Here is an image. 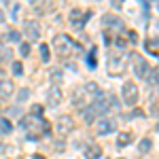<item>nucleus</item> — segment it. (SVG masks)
<instances>
[{
  "label": "nucleus",
  "mask_w": 159,
  "mask_h": 159,
  "mask_svg": "<svg viewBox=\"0 0 159 159\" xmlns=\"http://www.w3.org/2000/svg\"><path fill=\"white\" fill-rule=\"evenodd\" d=\"M121 96H123V102H125V104L134 106L136 102H138V96H140V91H138V87H136V83H132V81H127V83H123Z\"/></svg>",
  "instance_id": "2"
},
{
  "label": "nucleus",
  "mask_w": 159,
  "mask_h": 159,
  "mask_svg": "<svg viewBox=\"0 0 159 159\" xmlns=\"http://www.w3.org/2000/svg\"><path fill=\"white\" fill-rule=\"evenodd\" d=\"M151 147H153V140H151V138H142L140 144H138V151H140V153H148Z\"/></svg>",
  "instance_id": "19"
},
{
  "label": "nucleus",
  "mask_w": 159,
  "mask_h": 159,
  "mask_svg": "<svg viewBox=\"0 0 159 159\" xmlns=\"http://www.w3.org/2000/svg\"><path fill=\"white\" fill-rule=\"evenodd\" d=\"M98 115H100V112L93 108V104H87V106L81 108V117H83V121H85V123H93Z\"/></svg>",
  "instance_id": "10"
},
{
  "label": "nucleus",
  "mask_w": 159,
  "mask_h": 159,
  "mask_svg": "<svg viewBox=\"0 0 159 159\" xmlns=\"http://www.w3.org/2000/svg\"><path fill=\"white\" fill-rule=\"evenodd\" d=\"M7 115H9V117H21V110L11 106V108H7Z\"/></svg>",
  "instance_id": "25"
},
{
  "label": "nucleus",
  "mask_w": 159,
  "mask_h": 159,
  "mask_svg": "<svg viewBox=\"0 0 159 159\" xmlns=\"http://www.w3.org/2000/svg\"><path fill=\"white\" fill-rule=\"evenodd\" d=\"M132 61H134V72L138 79H148V74H151V66H148V61L142 57V55H132Z\"/></svg>",
  "instance_id": "3"
},
{
  "label": "nucleus",
  "mask_w": 159,
  "mask_h": 159,
  "mask_svg": "<svg viewBox=\"0 0 159 159\" xmlns=\"http://www.w3.org/2000/svg\"><path fill=\"white\" fill-rule=\"evenodd\" d=\"M24 28H25V34H28V36L32 38V40H38V38H40V25H38L36 21L28 19Z\"/></svg>",
  "instance_id": "9"
},
{
  "label": "nucleus",
  "mask_w": 159,
  "mask_h": 159,
  "mask_svg": "<svg viewBox=\"0 0 159 159\" xmlns=\"http://www.w3.org/2000/svg\"><path fill=\"white\" fill-rule=\"evenodd\" d=\"M55 129H57L60 134H68V132H72V129H74V119L70 117V115H61L60 119H57Z\"/></svg>",
  "instance_id": "7"
},
{
  "label": "nucleus",
  "mask_w": 159,
  "mask_h": 159,
  "mask_svg": "<svg viewBox=\"0 0 159 159\" xmlns=\"http://www.w3.org/2000/svg\"><path fill=\"white\" fill-rule=\"evenodd\" d=\"M13 93H15V83L11 79L0 81V98H11Z\"/></svg>",
  "instance_id": "11"
},
{
  "label": "nucleus",
  "mask_w": 159,
  "mask_h": 159,
  "mask_svg": "<svg viewBox=\"0 0 159 159\" xmlns=\"http://www.w3.org/2000/svg\"><path fill=\"white\" fill-rule=\"evenodd\" d=\"M102 25H106V28H123V21L117 15L106 13V15H102Z\"/></svg>",
  "instance_id": "12"
},
{
  "label": "nucleus",
  "mask_w": 159,
  "mask_h": 159,
  "mask_svg": "<svg viewBox=\"0 0 159 159\" xmlns=\"http://www.w3.org/2000/svg\"><path fill=\"white\" fill-rule=\"evenodd\" d=\"M106 70H108L110 76H119V74H123V72H125V61H123V57L115 55V53H110V55H108V66H106Z\"/></svg>",
  "instance_id": "4"
},
{
  "label": "nucleus",
  "mask_w": 159,
  "mask_h": 159,
  "mask_svg": "<svg viewBox=\"0 0 159 159\" xmlns=\"http://www.w3.org/2000/svg\"><path fill=\"white\" fill-rule=\"evenodd\" d=\"M9 38H11V40H15V43H19V40H21V34H19V32H11V34H9Z\"/></svg>",
  "instance_id": "29"
},
{
  "label": "nucleus",
  "mask_w": 159,
  "mask_h": 159,
  "mask_svg": "<svg viewBox=\"0 0 159 159\" xmlns=\"http://www.w3.org/2000/svg\"><path fill=\"white\" fill-rule=\"evenodd\" d=\"M32 159H47V157H43V155H34Z\"/></svg>",
  "instance_id": "32"
},
{
  "label": "nucleus",
  "mask_w": 159,
  "mask_h": 159,
  "mask_svg": "<svg viewBox=\"0 0 159 159\" xmlns=\"http://www.w3.org/2000/svg\"><path fill=\"white\" fill-rule=\"evenodd\" d=\"M87 98H89V96L85 93L83 87H76V89L72 91V104H74V106H79V108L87 106Z\"/></svg>",
  "instance_id": "8"
},
{
  "label": "nucleus",
  "mask_w": 159,
  "mask_h": 159,
  "mask_svg": "<svg viewBox=\"0 0 159 159\" xmlns=\"http://www.w3.org/2000/svg\"><path fill=\"white\" fill-rule=\"evenodd\" d=\"M96 51H98V49H91V51H89V55H87V66H89L91 70L96 68Z\"/></svg>",
  "instance_id": "21"
},
{
  "label": "nucleus",
  "mask_w": 159,
  "mask_h": 159,
  "mask_svg": "<svg viewBox=\"0 0 159 159\" xmlns=\"http://www.w3.org/2000/svg\"><path fill=\"white\" fill-rule=\"evenodd\" d=\"M40 57L43 61H49V45H40Z\"/></svg>",
  "instance_id": "23"
},
{
  "label": "nucleus",
  "mask_w": 159,
  "mask_h": 159,
  "mask_svg": "<svg viewBox=\"0 0 159 159\" xmlns=\"http://www.w3.org/2000/svg\"><path fill=\"white\" fill-rule=\"evenodd\" d=\"M83 89H85V93L89 96V98H98L100 93H102V89H100V85L96 83V81H89V83H85V85H83Z\"/></svg>",
  "instance_id": "14"
},
{
  "label": "nucleus",
  "mask_w": 159,
  "mask_h": 159,
  "mask_svg": "<svg viewBox=\"0 0 159 159\" xmlns=\"http://www.w3.org/2000/svg\"><path fill=\"white\" fill-rule=\"evenodd\" d=\"M53 47H55V51L60 53L61 57L72 55L74 51H79V45H76L68 34H57V36L53 38Z\"/></svg>",
  "instance_id": "1"
},
{
  "label": "nucleus",
  "mask_w": 159,
  "mask_h": 159,
  "mask_svg": "<svg viewBox=\"0 0 159 159\" xmlns=\"http://www.w3.org/2000/svg\"><path fill=\"white\" fill-rule=\"evenodd\" d=\"M85 159H100L102 157V147H98V144H89V147H85Z\"/></svg>",
  "instance_id": "15"
},
{
  "label": "nucleus",
  "mask_w": 159,
  "mask_h": 159,
  "mask_svg": "<svg viewBox=\"0 0 159 159\" xmlns=\"http://www.w3.org/2000/svg\"><path fill=\"white\" fill-rule=\"evenodd\" d=\"M110 2H112V7H121L123 4V0H110Z\"/></svg>",
  "instance_id": "31"
},
{
  "label": "nucleus",
  "mask_w": 159,
  "mask_h": 159,
  "mask_svg": "<svg viewBox=\"0 0 159 159\" xmlns=\"http://www.w3.org/2000/svg\"><path fill=\"white\" fill-rule=\"evenodd\" d=\"M28 2H34V4H36V2H38V0H28Z\"/></svg>",
  "instance_id": "33"
},
{
  "label": "nucleus",
  "mask_w": 159,
  "mask_h": 159,
  "mask_svg": "<svg viewBox=\"0 0 159 159\" xmlns=\"http://www.w3.org/2000/svg\"><path fill=\"white\" fill-rule=\"evenodd\" d=\"M89 17H91V13L89 11H81V9H74V11L68 13V19H70L76 28H83V25L89 21Z\"/></svg>",
  "instance_id": "5"
},
{
  "label": "nucleus",
  "mask_w": 159,
  "mask_h": 159,
  "mask_svg": "<svg viewBox=\"0 0 159 159\" xmlns=\"http://www.w3.org/2000/svg\"><path fill=\"white\" fill-rule=\"evenodd\" d=\"M115 47H117L119 51H123V49H125V38H119V36H117V38H115Z\"/></svg>",
  "instance_id": "26"
},
{
  "label": "nucleus",
  "mask_w": 159,
  "mask_h": 159,
  "mask_svg": "<svg viewBox=\"0 0 159 159\" xmlns=\"http://www.w3.org/2000/svg\"><path fill=\"white\" fill-rule=\"evenodd\" d=\"M0 132H2V134H11V132H13V123L9 121L7 117L0 119Z\"/></svg>",
  "instance_id": "18"
},
{
  "label": "nucleus",
  "mask_w": 159,
  "mask_h": 159,
  "mask_svg": "<svg viewBox=\"0 0 159 159\" xmlns=\"http://www.w3.org/2000/svg\"><path fill=\"white\" fill-rule=\"evenodd\" d=\"M134 117H144V110L134 108V110H132V115H129V119H134Z\"/></svg>",
  "instance_id": "28"
},
{
  "label": "nucleus",
  "mask_w": 159,
  "mask_h": 159,
  "mask_svg": "<svg viewBox=\"0 0 159 159\" xmlns=\"http://www.w3.org/2000/svg\"><path fill=\"white\" fill-rule=\"evenodd\" d=\"M19 53H21V55H30V43H21V45H19Z\"/></svg>",
  "instance_id": "24"
},
{
  "label": "nucleus",
  "mask_w": 159,
  "mask_h": 159,
  "mask_svg": "<svg viewBox=\"0 0 159 159\" xmlns=\"http://www.w3.org/2000/svg\"><path fill=\"white\" fill-rule=\"evenodd\" d=\"M28 98H30V89H28V87H24V89L17 91V102H25Z\"/></svg>",
  "instance_id": "20"
},
{
  "label": "nucleus",
  "mask_w": 159,
  "mask_h": 159,
  "mask_svg": "<svg viewBox=\"0 0 159 159\" xmlns=\"http://www.w3.org/2000/svg\"><path fill=\"white\" fill-rule=\"evenodd\" d=\"M157 45H159V40H153V38H148V40H147V51H148V53H157V49H155Z\"/></svg>",
  "instance_id": "22"
},
{
  "label": "nucleus",
  "mask_w": 159,
  "mask_h": 159,
  "mask_svg": "<svg viewBox=\"0 0 159 159\" xmlns=\"http://www.w3.org/2000/svg\"><path fill=\"white\" fill-rule=\"evenodd\" d=\"M129 40H134V43H136V40H138V34H136V32H129Z\"/></svg>",
  "instance_id": "30"
},
{
  "label": "nucleus",
  "mask_w": 159,
  "mask_h": 159,
  "mask_svg": "<svg viewBox=\"0 0 159 159\" xmlns=\"http://www.w3.org/2000/svg\"><path fill=\"white\" fill-rule=\"evenodd\" d=\"M61 96H64V93H61L60 87H51V89H49V96H47V104H49L51 108H53V106H57V104L61 102Z\"/></svg>",
  "instance_id": "13"
},
{
  "label": "nucleus",
  "mask_w": 159,
  "mask_h": 159,
  "mask_svg": "<svg viewBox=\"0 0 159 159\" xmlns=\"http://www.w3.org/2000/svg\"><path fill=\"white\" fill-rule=\"evenodd\" d=\"M13 72H15V74H21V72H24V66H21V61H15V64H13Z\"/></svg>",
  "instance_id": "27"
},
{
  "label": "nucleus",
  "mask_w": 159,
  "mask_h": 159,
  "mask_svg": "<svg viewBox=\"0 0 159 159\" xmlns=\"http://www.w3.org/2000/svg\"><path fill=\"white\" fill-rule=\"evenodd\" d=\"M132 140H134V136L129 134V132H121V134H119V138H117V147H119V148H125L129 142H132Z\"/></svg>",
  "instance_id": "16"
},
{
  "label": "nucleus",
  "mask_w": 159,
  "mask_h": 159,
  "mask_svg": "<svg viewBox=\"0 0 159 159\" xmlns=\"http://www.w3.org/2000/svg\"><path fill=\"white\" fill-rule=\"evenodd\" d=\"M49 79H51V83H53V87H60L61 85V81H64V70H51L49 72Z\"/></svg>",
  "instance_id": "17"
},
{
  "label": "nucleus",
  "mask_w": 159,
  "mask_h": 159,
  "mask_svg": "<svg viewBox=\"0 0 159 159\" xmlns=\"http://www.w3.org/2000/svg\"><path fill=\"white\" fill-rule=\"evenodd\" d=\"M112 132H117V121L115 119H108V117H102L98 121V134L100 136H108Z\"/></svg>",
  "instance_id": "6"
}]
</instances>
